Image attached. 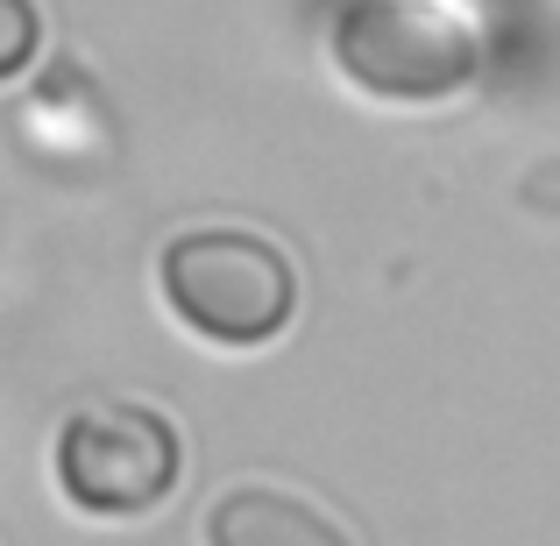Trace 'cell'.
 Returning a JSON list of instances; mask_svg holds the SVG:
<instances>
[{"instance_id":"5","label":"cell","mask_w":560,"mask_h":546,"mask_svg":"<svg viewBox=\"0 0 560 546\" xmlns=\"http://www.w3.org/2000/svg\"><path fill=\"white\" fill-rule=\"evenodd\" d=\"M8 14H14V50H8V71H22V65H28V36H36V8H28V0H8Z\"/></svg>"},{"instance_id":"2","label":"cell","mask_w":560,"mask_h":546,"mask_svg":"<svg viewBox=\"0 0 560 546\" xmlns=\"http://www.w3.org/2000/svg\"><path fill=\"white\" fill-rule=\"evenodd\" d=\"M185 476V440L156 405H85L57 433V483L93 519H142Z\"/></svg>"},{"instance_id":"1","label":"cell","mask_w":560,"mask_h":546,"mask_svg":"<svg viewBox=\"0 0 560 546\" xmlns=\"http://www.w3.org/2000/svg\"><path fill=\"white\" fill-rule=\"evenodd\" d=\"M164 299L199 341L262 348L299 313V270L256 228H185L164 242Z\"/></svg>"},{"instance_id":"4","label":"cell","mask_w":560,"mask_h":546,"mask_svg":"<svg viewBox=\"0 0 560 546\" xmlns=\"http://www.w3.org/2000/svg\"><path fill=\"white\" fill-rule=\"evenodd\" d=\"M206 546H355V539H348L341 519L305 504L299 490L242 483V490L213 497V511H206Z\"/></svg>"},{"instance_id":"3","label":"cell","mask_w":560,"mask_h":546,"mask_svg":"<svg viewBox=\"0 0 560 546\" xmlns=\"http://www.w3.org/2000/svg\"><path fill=\"white\" fill-rule=\"evenodd\" d=\"M334 57L362 93L440 100L476 79V28L440 0H348L334 22Z\"/></svg>"}]
</instances>
